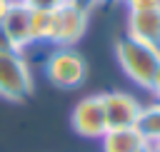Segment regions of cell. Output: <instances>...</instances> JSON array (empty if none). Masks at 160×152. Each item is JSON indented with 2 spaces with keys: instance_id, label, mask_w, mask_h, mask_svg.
Listing matches in <instances>:
<instances>
[{
  "instance_id": "cell-2",
  "label": "cell",
  "mask_w": 160,
  "mask_h": 152,
  "mask_svg": "<svg viewBox=\"0 0 160 152\" xmlns=\"http://www.w3.org/2000/svg\"><path fill=\"white\" fill-rule=\"evenodd\" d=\"M45 77L60 87V90H72V87H80L88 77V62L85 57L72 50V47H60L55 50L48 62H45Z\"/></svg>"
},
{
  "instance_id": "cell-11",
  "label": "cell",
  "mask_w": 160,
  "mask_h": 152,
  "mask_svg": "<svg viewBox=\"0 0 160 152\" xmlns=\"http://www.w3.org/2000/svg\"><path fill=\"white\" fill-rule=\"evenodd\" d=\"M30 32H32V42L50 40V32H52V12L32 10L30 12Z\"/></svg>"
},
{
  "instance_id": "cell-19",
  "label": "cell",
  "mask_w": 160,
  "mask_h": 152,
  "mask_svg": "<svg viewBox=\"0 0 160 152\" xmlns=\"http://www.w3.org/2000/svg\"><path fill=\"white\" fill-rule=\"evenodd\" d=\"M100 2H118V0H100Z\"/></svg>"
},
{
  "instance_id": "cell-14",
  "label": "cell",
  "mask_w": 160,
  "mask_h": 152,
  "mask_svg": "<svg viewBox=\"0 0 160 152\" xmlns=\"http://www.w3.org/2000/svg\"><path fill=\"white\" fill-rule=\"evenodd\" d=\"M8 52H18V50H15V45L10 42V37H8L5 27L0 25V55H8Z\"/></svg>"
},
{
  "instance_id": "cell-7",
  "label": "cell",
  "mask_w": 160,
  "mask_h": 152,
  "mask_svg": "<svg viewBox=\"0 0 160 152\" xmlns=\"http://www.w3.org/2000/svg\"><path fill=\"white\" fill-rule=\"evenodd\" d=\"M128 37L160 50V7L128 12Z\"/></svg>"
},
{
  "instance_id": "cell-4",
  "label": "cell",
  "mask_w": 160,
  "mask_h": 152,
  "mask_svg": "<svg viewBox=\"0 0 160 152\" xmlns=\"http://www.w3.org/2000/svg\"><path fill=\"white\" fill-rule=\"evenodd\" d=\"M85 27H88V10L80 7L78 2H70L52 12L50 42H55L60 47H72L85 35Z\"/></svg>"
},
{
  "instance_id": "cell-1",
  "label": "cell",
  "mask_w": 160,
  "mask_h": 152,
  "mask_svg": "<svg viewBox=\"0 0 160 152\" xmlns=\"http://www.w3.org/2000/svg\"><path fill=\"white\" fill-rule=\"evenodd\" d=\"M115 57H118V65L122 67V72L138 87L152 92L155 77L160 72V50L158 47H150V45L138 42L125 35L115 42Z\"/></svg>"
},
{
  "instance_id": "cell-3",
  "label": "cell",
  "mask_w": 160,
  "mask_h": 152,
  "mask_svg": "<svg viewBox=\"0 0 160 152\" xmlns=\"http://www.w3.org/2000/svg\"><path fill=\"white\" fill-rule=\"evenodd\" d=\"M32 95V72L20 52L0 55V97L10 102H25Z\"/></svg>"
},
{
  "instance_id": "cell-12",
  "label": "cell",
  "mask_w": 160,
  "mask_h": 152,
  "mask_svg": "<svg viewBox=\"0 0 160 152\" xmlns=\"http://www.w3.org/2000/svg\"><path fill=\"white\" fill-rule=\"evenodd\" d=\"M30 10H45V12H55L65 5H70L72 0H22Z\"/></svg>"
},
{
  "instance_id": "cell-5",
  "label": "cell",
  "mask_w": 160,
  "mask_h": 152,
  "mask_svg": "<svg viewBox=\"0 0 160 152\" xmlns=\"http://www.w3.org/2000/svg\"><path fill=\"white\" fill-rule=\"evenodd\" d=\"M70 125H72V130H75L78 135H82V137H88V140H100V137L108 132L100 95L82 97V100L72 107Z\"/></svg>"
},
{
  "instance_id": "cell-13",
  "label": "cell",
  "mask_w": 160,
  "mask_h": 152,
  "mask_svg": "<svg viewBox=\"0 0 160 152\" xmlns=\"http://www.w3.org/2000/svg\"><path fill=\"white\" fill-rule=\"evenodd\" d=\"M128 10L130 12H138V10H152V7H160V0H125Z\"/></svg>"
},
{
  "instance_id": "cell-10",
  "label": "cell",
  "mask_w": 160,
  "mask_h": 152,
  "mask_svg": "<svg viewBox=\"0 0 160 152\" xmlns=\"http://www.w3.org/2000/svg\"><path fill=\"white\" fill-rule=\"evenodd\" d=\"M135 130L145 140V145H152L160 140V102H150L140 107V115L135 120Z\"/></svg>"
},
{
  "instance_id": "cell-6",
  "label": "cell",
  "mask_w": 160,
  "mask_h": 152,
  "mask_svg": "<svg viewBox=\"0 0 160 152\" xmlns=\"http://www.w3.org/2000/svg\"><path fill=\"white\" fill-rule=\"evenodd\" d=\"M100 100H102V112H105L108 130L135 127V120H138L142 105L132 95H128V92H105V95H100Z\"/></svg>"
},
{
  "instance_id": "cell-20",
  "label": "cell",
  "mask_w": 160,
  "mask_h": 152,
  "mask_svg": "<svg viewBox=\"0 0 160 152\" xmlns=\"http://www.w3.org/2000/svg\"><path fill=\"white\" fill-rule=\"evenodd\" d=\"M158 102H160V100H158Z\"/></svg>"
},
{
  "instance_id": "cell-16",
  "label": "cell",
  "mask_w": 160,
  "mask_h": 152,
  "mask_svg": "<svg viewBox=\"0 0 160 152\" xmlns=\"http://www.w3.org/2000/svg\"><path fill=\"white\" fill-rule=\"evenodd\" d=\"M152 95L160 100V72H158V77H155V85H152Z\"/></svg>"
},
{
  "instance_id": "cell-9",
  "label": "cell",
  "mask_w": 160,
  "mask_h": 152,
  "mask_svg": "<svg viewBox=\"0 0 160 152\" xmlns=\"http://www.w3.org/2000/svg\"><path fill=\"white\" fill-rule=\"evenodd\" d=\"M102 152H140L145 147V140L135 127H120V130H108L100 137Z\"/></svg>"
},
{
  "instance_id": "cell-15",
  "label": "cell",
  "mask_w": 160,
  "mask_h": 152,
  "mask_svg": "<svg viewBox=\"0 0 160 152\" xmlns=\"http://www.w3.org/2000/svg\"><path fill=\"white\" fill-rule=\"evenodd\" d=\"M10 2H12V0H0V22L5 20V15H8V10H10Z\"/></svg>"
},
{
  "instance_id": "cell-18",
  "label": "cell",
  "mask_w": 160,
  "mask_h": 152,
  "mask_svg": "<svg viewBox=\"0 0 160 152\" xmlns=\"http://www.w3.org/2000/svg\"><path fill=\"white\" fill-rule=\"evenodd\" d=\"M140 152H152V150H150V145H145V147H142Z\"/></svg>"
},
{
  "instance_id": "cell-21",
  "label": "cell",
  "mask_w": 160,
  "mask_h": 152,
  "mask_svg": "<svg viewBox=\"0 0 160 152\" xmlns=\"http://www.w3.org/2000/svg\"><path fill=\"white\" fill-rule=\"evenodd\" d=\"M20 2H22V0H20Z\"/></svg>"
},
{
  "instance_id": "cell-8",
  "label": "cell",
  "mask_w": 160,
  "mask_h": 152,
  "mask_svg": "<svg viewBox=\"0 0 160 152\" xmlns=\"http://www.w3.org/2000/svg\"><path fill=\"white\" fill-rule=\"evenodd\" d=\"M30 12H32V10H30L25 2L12 0V2H10V10H8V15H5V20L0 22V25L5 27V32H8V37H10V42L15 45L18 52L32 42V32H30Z\"/></svg>"
},
{
  "instance_id": "cell-17",
  "label": "cell",
  "mask_w": 160,
  "mask_h": 152,
  "mask_svg": "<svg viewBox=\"0 0 160 152\" xmlns=\"http://www.w3.org/2000/svg\"><path fill=\"white\" fill-rule=\"evenodd\" d=\"M150 150H152V152H160V140H158V142H152V145H150Z\"/></svg>"
}]
</instances>
